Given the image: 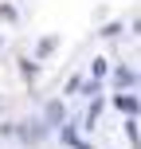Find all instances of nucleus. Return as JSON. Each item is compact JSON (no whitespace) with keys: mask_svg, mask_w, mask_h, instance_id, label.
I'll use <instances>...</instances> for the list:
<instances>
[{"mask_svg":"<svg viewBox=\"0 0 141 149\" xmlns=\"http://www.w3.org/2000/svg\"><path fill=\"white\" fill-rule=\"evenodd\" d=\"M20 74H24V79H35V74H39V63L35 59H20Z\"/></svg>","mask_w":141,"mask_h":149,"instance_id":"1a4fd4ad","label":"nucleus"},{"mask_svg":"<svg viewBox=\"0 0 141 149\" xmlns=\"http://www.w3.org/2000/svg\"><path fill=\"white\" fill-rule=\"evenodd\" d=\"M51 47H55V36H47V39H39V55H47V51H51Z\"/></svg>","mask_w":141,"mask_h":149,"instance_id":"9b49d317","label":"nucleus"},{"mask_svg":"<svg viewBox=\"0 0 141 149\" xmlns=\"http://www.w3.org/2000/svg\"><path fill=\"white\" fill-rule=\"evenodd\" d=\"M82 82H86V79H82V74H71V79H67V90H63V94H82Z\"/></svg>","mask_w":141,"mask_h":149,"instance_id":"6e6552de","label":"nucleus"},{"mask_svg":"<svg viewBox=\"0 0 141 149\" xmlns=\"http://www.w3.org/2000/svg\"><path fill=\"white\" fill-rule=\"evenodd\" d=\"M63 122H67V106H63V102H51V106H47V126L59 130Z\"/></svg>","mask_w":141,"mask_h":149,"instance_id":"39448f33","label":"nucleus"},{"mask_svg":"<svg viewBox=\"0 0 141 149\" xmlns=\"http://www.w3.org/2000/svg\"><path fill=\"white\" fill-rule=\"evenodd\" d=\"M102 94V79H86L82 82V98H98Z\"/></svg>","mask_w":141,"mask_h":149,"instance_id":"0eeeda50","label":"nucleus"},{"mask_svg":"<svg viewBox=\"0 0 141 149\" xmlns=\"http://www.w3.org/2000/svg\"><path fill=\"white\" fill-rule=\"evenodd\" d=\"M47 122H20V130H16V134L24 137V141H39V137H47Z\"/></svg>","mask_w":141,"mask_h":149,"instance_id":"f03ea898","label":"nucleus"},{"mask_svg":"<svg viewBox=\"0 0 141 149\" xmlns=\"http://www.w3.org/2000/svg\"><path fill=\"white\" fill-rule=\"evenodd\" d=\"M122 130H126L129 145H133V149H141V122H137V118H126V122H122Z\"/></svg>","mask_w":141,"mask_h":149,"instance_id":"20e7f679","label":"nucleus"},{"mask_svg":"<svg viewBox=\"0 0 141 149\" xmlns=\"http://www.w3.org/2000/svg\"><path fill=\"white\" fill-rule=\"evenodd\" d=\"M106 71H110V59H102V55H98V59H90V79H102Z\"/></svg>","mask_w":141,"mask_h":149,"instance_id":"423d86ee","label":"nucleus"},{"mask_svg":"<svg viewBox=\"0 0 141 149\" xmlns=\"http://www.w3.org/2000/svg\"><path fill=\"white\" fill-rule=\"evenodd\" d=\"M110 106H114L118 114H126V118H137V114H141V98L129 94V90H118V94L110 98Z\"/></svg>","mask_w":141,"mask_h":149,"instance_id":"f257e3e1","label":"nucleus"},{"mask_svg":"<svg viewBox=\"0 0 141 149\" xmlns=\"http://www.w3.org/2000/svg\"><path fill=\"white\" fill-rule=\"evenodd\" d=\"M0 43H4V39H0Z\"/></svg>","mask_w":141,"mask_h":149,"instance_id":"f8f14e48","label":"nucleus"},{"mask_svg":"<svg viewBox=\"0 0 141 149\" xmlns=\"http://www.w3.org/2000/svg\"><path fill=\"white\" fill-rule=\"evenodd\" d=\"M122 31H126L122 24H106V28H102V36H106V39H114V36H122Z\"/></svg>","mask_w":141,"mask_h":149,"instance_id":"9d476101","label":"nucleus"},{"mask_svg":"<svg viewBox=\"0 0 141 149\" xmlns=\"http://www.w3.org/2000/svg\"><path fill=\"white\" fill-rule=\"evenodd\" d=\"M133 82H137V74L129 71L126 63H118V67H114V86H118V90H129Z\"/></svg>","mask_w":141,"mask_h":149,"instance_id":"7ed1b4c3","label":"nucleus"}]
</instances>
